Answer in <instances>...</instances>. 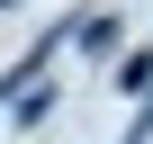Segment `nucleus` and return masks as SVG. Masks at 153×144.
I'll return each instance as SVG.
<instances>
[{
  "mask_svg": "<svg viewBox=\"0 0 153 144\" xmlns=\"http://www.w3.org/2000/svg\"><path fill=\"white\" fill-rule=\"evenodd\" d=\"M0 9H18V0H0Z\"/></svg>",
  "mask_w": 153,
  "mask_h": 144,
  "instance_id": "1",
  "label": "nucleus"
}]
</instances>
